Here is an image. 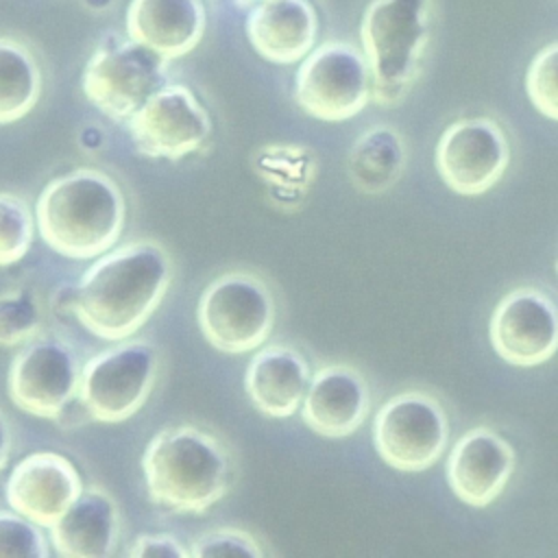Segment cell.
I'll use <instances>...</instances> for the list:
<instances>
[{"mask_svg":"<svg viewBox=\"0 0 558 558\" xmlns=\"http://www.w3.org/2000/svg\"><path fill=\"white\" fill-rule=\"evenodd\" d=\"M172 281V259L155 240H131L98 255L72 296L78 323L102 340L131 338L159 307Z\"/></svg>","mask_w":558,"mask_h":558,"instance_id":"6da1fadb","label":"cell"},{"mask_svg":"<svg viewBox=\"0 0 558 558\" xmlns=\"http://www.w3.org/2000/svg\"><path fill=\"white\" fill-rule=\"evenodd\" d=\"M150 501L181 514H201L231 488L233 460L220 436L181 423L159 429L142 456Z\"/></svg>","mask_w":558,"mask_h":558,"instance_id":"7a4b0ae2","label":"cell"},{"mask_svg":"<svg viewBox=\"0 0 558 558\" xmlns=\"http://www.w3.org/2000/svg\"><path fill=\"white\" fill-rule=\"evenodd\" d=\"M35 220L52 251L72 259H96L120 240L126 201L107 172L76 168L44 187Z\"/></svg>","mask_w":558,"mask_h":558,"instance_id":"3957f363","label":"cell"},{"mask_svg":"<svg viewBox=\"0 0 558 558\" xmlns=\"http://www.w3.org/2000/svg\"><path fill=\"white\" fill-rule=\"evenodd\" d=\"M432 0H371L360 39L371 68L373 100L397 107L423 70Z\"/></svg>","mask_w":558,"mask_h":558,"instance_id":"277c9868","label":"cell"},{"mask_svg":"<svg viewBox=\"0 0 558 558\" xmlns=\"http://www.w3.org/2000/svg\"><path fill=\"white\" fill-rule=\"evenodd\" d=\"M168 63L129 33L109 31L100 37L83 70V94L107 118L126 122L168 83Z\"/></svg>","mask_w":558,"mask_h":558,"instance_id":"5b68a950","label":"cell"},{"mask_svg":"<svg viewBox=\"0 0 558 558\" xmlns=\"http://www.w3.org/2000/svg\"><path fill=\"white\" fill-rule=\"evenodd\" d=\"M275 314L272 290L262 277L246 270L216 277L196 305L201 333L225 353L259 349L275 327Z\"/></svg>","mask_w":558,"mask_h":558,"instance_id":"8992f818","label":"cell"},{"mask_svg":"<svg viewBox=\"0 0 558 558\" xmlns=\"http://www.w3.org/2000/svg\"><path fill=\"white\" fill-rule=\"evenodd\" d=\"M159 368L157 349L144 338H124L98 351L81 368L78 401L100 423L131 418L153 392Z\"/></svg>","mask_w":558,"mask_h":558,"instance_id":"52a82bcc","label":"cell"},{"mask_svg":"<svg viewBox=\"0 0 558 558\" xmlns=\"http://www.w3.org/2000/svg\"><path fill=\"white\" fill-rule=\"evenodd\" d=\"M294 100L307 116L323 122L357 116L373 100L364 50L342 39H327L312 48L296 70Z\"/></svg>","mask_w":558,"mask_h":558,"instance_id":"ba28073f","label":"cell"},{"mask_svg":"<svg viewBox=\"0 0 558 558\" xmlns=\"http://www.w3.org/2000/svg\"><path fill=\"white\" fill-rule=\"evenodd\" d=\"M373 445L379 458L395 471H427L447 451V412L429 392H399L377 410L373 418Z\"/></svg>","mask_w":558,"mask_h":558,"instance_id":"9c48e42d","label":"cell"},{"mask_svg":"<svg viewBox=\"0 0 558 558\" xmlns=\"http://www.w3.org/2000/svg\"><path fill=\"white\" fill-rule=\"evenodd\" d=\"M81 368L70 340L39 333L24 344L9 366V397L26 414L57 421L78 397Z\"/></svg>","mask_w":558,"mask_h":558,"instance_id":"30bf717a","label":"cell"},{"mask_svg":"<svg viewBox=\"0 0 558 558\" xmlns=\"http://www.w3.org/2000/svg\"><path fill=\"white\" fill-rule=\"evenodd\" d=\"M434 161L449 190L462 196H480L508 170V135L493 118H460L440 135Z\"/></svg>","mask_w":558,"mask_h":558,"instance_id":"8fae6325","label":"cell"},{"mask_svg":"<svg viewBox=\"0 0 558 558\" xmlns=\"http://www.w3.org/2000/svg\"><path fill=\"white\" fill-rule=\"evenodd\" d=\"M126 131L144 157L181 159L207 142L211 118L187 85L166 83L126 120Z\"/></svg>","mask_w":558,"mask_h":558,"instance_id":"7c38bea8","label":"cell"},{"mask_svg":"<svg viewBox=\"0 0 558 558\" xmlns=\"http://www.w3.org/2000/svg\"><path fill=\"white\" fill-rule=\"evenodd\" d=\"M488 338L512 366H538L558 351V305L541 288L510 290L490 314Z\"/></svg>","mask_w":558,"mask_h":558,"instance_id":"4fadbf2b","label":"cell"},{"mask_svg":"<svg viewBox=\"0 0 558 558\" xmlns=\"http://www.w3.org/2000/svg\"><path fill=\"white\" fill-rule=\"evenodd\" d=\"M83 488L76 466L65 456L57 451H33L9 473L4 499L31 521L50 527Z\"/></svg>","mask_w":558,"mask_h":558,"instance_id":"5bb4252c","label":"cell"},{"mask_svg":"<svg viewBox=\"0 0 558 558\" xmlns=\"http://www.w3.org/2000/svg\"><path fill=\"white\" fill-rule=\"evenodd\" d=\"M514 449L490 427L466 429L447 456V482L451 493L471 508L493 504L510 482Z\"/></svg>","mask_w":558,"mask_h":558,"instance_id":"9a60e30c","label":"cell"},{"mask_svg":"<svg viewBox=\"0 0 558 558\" xmlns=\"http://www.w3.org/2000/svg\"><path fill=\"white\" fill-rule=\"evenodd\" d=\"M371 412V390L364 375L342 362L318 366L301 403L303 423L325 438L355 434Z\"/></svg>","mask_w":558,"mask_h":558,"instance_id":"2e32d148","label":"cell"},{"mask_svg":"<svg viewBox=\"0 0 558 558\" xmlns=\"http://www.w3.org/2000/svg\"><path fill=\"white\" fill-rule=\"evenodd\" d=\"M312 373L305 355L290 344H266L253 353L244 373L251 403L266 416H292L305 397Z\"/></svg>","mask_w":558,"mask_h":558,"instance_id":"e0dca14e","label":"cell"},{"mask_svg":"<svg viewBox=\"0 0 558 558\" xmlns=\"http://www.w3.org/2000/svg\"><path fill=\"white\" fill-rule=\"evenodd\" d=\"M48 530L54 551L65 558H107L120 541V508L102 486L94 484L83 488Z\"/></svg>","mask_w":558,"mask_h":558,"instance_id":"ac0fdd59","label":"cell"},{"mask_svg":"<svg viewBox=\"0 0 558 558\" xmlns=\"http://www.w3.org/2000/svg\"><path fill=\"white\" fill-rule=\"evenodd\" d=\"M318 15L310 0H262L248 9L246 37L272 63L301 61L316 41Z\"/></svg>","mask_w":558,"mask_h":558,"instance_id":"d6986e66","label":"cell"},{"mask_svg":"<svg viewBox=\"0 0 558 558\" xmlns=\"http://www.w3.org/2000/svg\"><path fill=\"white\" fill-rule=\"evenodd\" d=\"M126 33L172 61L192 52L205 33L201 0H131Z\"/></svg>","mask_w":558,"mask_h":558,"instance_id":"ffe728a7","label":"cell"},{"mask_svg":"<svg viewBox=\"0 0 558 558\" xmlns=\"http://www.w3.org/2000/svg\"><path fill=\"white\" fill-rule=\"evenodd\" d=\"M405 161L403 135L390 124H375L355 137L347 157V170L360 192L384 194L401 179Z\"/></svg>","mask_w":558,"mask_h":558,"instance_id":"44dd1931","label":"cell"},{"mask_svg":"<svg viewBox=\"0 0 558 558\" xmlns=\"http://www.w3.org/2000/svg\"><path fill=\"white\" fill-rule=\"evenodd\" d=\"M44 76L33 50L15 39L0 35V124L24 118L39 100Z\"/></svg>","mask_w":558,"mask_h":558,"instance_id":"7402d4cb","label":"cell"},{"mask_svg":"<svg viewBox=\"0 0 558 558\" xmlns=\"http://www.w3.org/2000/svg\"><path fill=\"white\" fill-rule=\"evenodd\" d=\"M44 312L39 299L28 288L0 292V344L20 347L41 333Z\"/></svg>","mask_w":558,"mask_h":558,"instance_id":"603a6c76","label":"cell"},{"mask_svg":"<svg viewBox=\"0 0 558 558\" xmlns=\"http://www.w3.org/2000/svg\"><path fill=\"white\" fill-rule=\"evenodd\" d=\"M35 218L24 196L0 192V266L17 264L31 251Z\"/></svg>","mask_w":558,"mask_h":558,"instance_id":"cb8c5ba5","label":"cell"},{"mask_svg":"<svg viewBox=\"0 0 558 558\" xmlns=\"http://www.w3.org/2000/svg\"><path fill=\"white\" fill-rule=\"evenodd\" d=\"M525 92L536 111L558 122V41L534 54L525 72Z\"/></svg>","mask_w":558,"mask_h":558,"instance_id":"d4e9b609","label":"cell"},{"mask_svg":"<svg viewBox=\"0 0 558 558\" xmlns=\"http://www.w3.org/2000/svg\"><path fill=\"white\" fill-rule=\"evenodd\" d=\"M50 554L41 525L17 510H0V556L46 558Z\"/></svg>","mask_w":558,"mask_h":558,"instance_id":"484cf974","label":"cell"},{"mask_svg":"<svg viewBox=\"0 0 558 558\" xmlns=\"http://www.w3.org/2000/svg\"><path fill=\"white\" fill-rule=\"evenodd\" d=\"M225 554H244L253 558H262L264 549L255 541L253 534L240 527H214L198 534L190 545V556H225Z\"/></svg>","mask_w":558,"mask_h":558,"instance_id":"4316f807","label":"cell"},{"mask_svg":"<svg viewBox=\"0 0 558 558\" xmlns=\"http://www.w3.org/2000/svg\"><path fill=\"white\" fill-rule=\"evenodd\" d=\"M133 558H146V556H174V558H187L190 549L179 541L174 534H140L126 549Z\"/></svg>","mask_w":558,"mask_h":558,"instance_id":"83f0119b","label":"cell"},{"mask_svg":"<svg viewBox=\"0 0 558 558\" xmlns=\"http://www.w3.org/2000/svg\"><path fill=\"white\" fill-rule=\"evenodd\" d=\"M13 451V432H11V423L4 416V412L0 410V471H4V466L9 464Z\"/></svg>","mask_w":558,"mask_h":558,"instance_id":"f1b7e54d","label":"cell"},{"mask_svg":"<svg viewBox=\"0 0 558 558\" xmlns=\"http://www.w3.org/2000/svg\"><path fill=\"white\" fill-rule=\"evenodd\" d=\"M235 2V7H240V9H251L253 4H257V2H262V0H233Z\"/></svg>","mask_w":558,"mask_h":558,"instance_id":"f546056e","label":"cell"},{"mask_svg":"<svg viewBox=\"0 0 558 558\" xmlns=\"http://www.w3.org/2000/svg\"><path fill=\"white\" fill-rule=\"evenodd\" d=\"M556 272H558V262H556Z\"/></svg>","mask_w":558,"mask_h":558,"instance_id":"4dcf8cb0","label":"cell"}]
</instances>
